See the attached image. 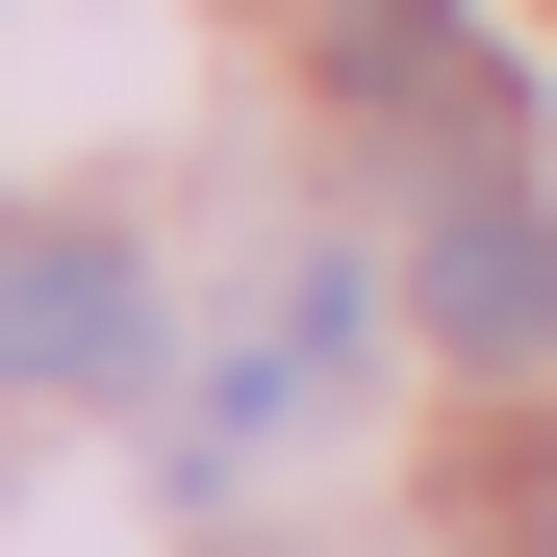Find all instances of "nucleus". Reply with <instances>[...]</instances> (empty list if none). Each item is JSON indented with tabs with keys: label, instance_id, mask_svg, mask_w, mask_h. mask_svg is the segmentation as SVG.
Instances as JSON below:
<instances>
[{
	"label": "nucleus",
	"instance_id": "obj_1",
	"mask_svg": "<svg viewBox=\"0 0 557 557\" xmlns=\"http://www.w3.org/2000/svg\"><path fill=\"white\" fill-rule=\"evenodd\" d=\"M0 381H26V406H127L152 381V253L76 228V203H26V228H0Z\"/></svg>",
	"mask_w": 557,
	"mask_h": 557
},
{
	"label": "nucleus",
	"instance_id": "obj_2",
	"mask_svg": "<svg viewBox=\"0 0 557 557\" xmlns=\"http://www.w3.org/2000/svg\"><path fill=\"white\" fill-rule=\"evenodd\" d=\"M406 305H431V355H482V381H532V355H557V203H507V177H456V203H431V253H406Z\"/></svg>",
	"mask_w": 557,
	"mask_h": 557
},
{
	"label": "nucleus",
	"instance_id": "obj_3",
	"mask_svg": "<svg viewBox=\"0 0 557 557\" xmlns=\"http://www.w3.org/2000/svg\"><path fill=\"white\" fill-rule=\"evenodd\" d=\"M330 76H355V102H431V127H507L482 51H456V0H330Z\"/></svg>",
	"mask_w": 557,
	"mask_h": 557
}]
</instances>
